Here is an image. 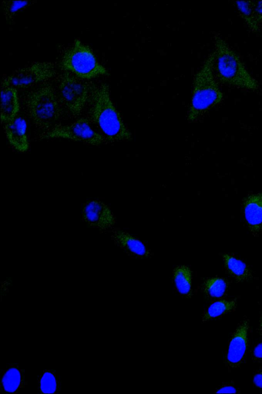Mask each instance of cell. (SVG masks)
<instances>
[{
    "label": "cell",
    "mask_w": 262,
    "mask_h": 394,
    "mask_svg": "<svg viewBox=\"0 0 262 394\" xmlns=\"http://www.w3.org/2000/svg\"><path fill=\"white\" fill-rule=\"evenodd\" d=\"M91 121L106 142L128 141L132 133L124 124L110 96L109 86L103 83L92 89L90 97Z\"/></svg>",
    "instance_id": "1"
},
{
    "label": "cell",
    "mask_w": 262,
    "mask_h": 394,
    "mask_svg": "<svg viewBox=\"0 0 262 394\" xmlns=\"http://www.w3.org/2000/svg\"><path fill=\"white\" fill-rule=\"evenodd\" d=\"M223 260L228 272L237 281L242 282L249 279L250 273L243 262L228 254L223 256Z\"/></svg>",
    "instance_id": "17"
},
{
    "label": "cell",
    "mask_w": 262,
    "mask_h": 394,
    "mask_svg": "<svg viewBox=\"0 0 262 394\" xmlns=\"http://www.w3.org/2000/svg\"><path fill=\"white\" fill-rule=\"evenodd\" d=\"M56 74L53 63L37 62L15 71L5 79L15 88H24L48 80Z\"/></svg>",
    "instance_id": "8"
},
{
    "label": "cell",
    "mask_w": 262,
    "mask_h": 394,
    "mask_svg": "<svg viewBox=\"0 0 262 394\" xmlns=\"http://www.w3.org/2000/svg\"><path fill=\"white\" fill-rule=\"evenodd\" d=\"M106 204L98 200H90L82 207V220L93 227H97L98 220Z\"/></svg>",
    "instance_id": "16"
},
{
    "label": "cell",
    "mask_w": 262,
    "mask_h": 394,
    "mask_svg": "<svg viewBox=\"0 0 262 394\" xmlns=\"http://www.w3.org/2000/svg\"><path fill=\"white\" fill-rule=\"evenodd\" d=\"M258 330L259 333L262 335V311L261 313L260 320H259Z\"/></svg>",
    "instance_id": "28"
},
{
    "label": "cell",
    "mask_w": 262,
    "mask_h": 394,
    "mask_svg": "<svg viewBox=\"0 0 262 394\" xmlns=\"http://www.w3.org/2000/svg\"><path fill=\"white\" fill-rule=\"evenodd\" d=\"M249 320L245 317L230 339L226 359L228 368H237L245 361L249 345Z\"/></svg>",
    "instance_id": "9"
},
{
    "label": "cell",
    "mask_w": 262,
    "mask_h": 394,
    "mask_svg": "<svg viewBox=\"0 0 262 394\" xmlns=\"http://www.w3.org/2000/svg\"><path fill=\"white\" fill-rule=\"evenodd\" d=\"M25 370L16 363L6 365L1 375L0 391L3 393L15 394L27 385Z\"/></svg>",
    "instance_id": "10"
},
{
    "label": "cell",
    "mask_w": 262,
    "mask_h": 394,
    "mask_svg": "<svg viewBox=\"0 0 262 394\" xmlns=\"http://www.w3.org/2000/svg\"><path fill=\"white\" fill-rule=\"evenodd\" d=\"M112 239L117 246L130 254L138 257L150 256V251L144 243L126 231L113 230Z\"/></svg>",
    "instance_id": "14"
},
{
    "label": "cell",
    "mask_w": 262,
    "mask_h": 394,
    "mask_svg": "<svg viewBox=\"0 0 262 394\" xmlns=\"http://www.w3.org/2000/svg\"><path fill=\"white\" fill-rule=\"evenodd\" d=\"M26 104L34 123L41 129L51 128L61 114L57 97L50 84H46L29 93Z\"/></svg>",
    "instance_id": "5"
},
{
    "label": "cell",
    "mask_w": 262,
    "mask_h": 394,
    "mask_svg": "<svg viewBox=\"0 0 262 394\" xmlns=\"http://www.w3.org/2000/svg\"><path fill=\"white\" fill-rule=\"evenodd\" d=\"M214 53H211L194 77L191 103L187 120L196 122L223 100L221 91L214 74Z\"/></svg>",
    "instance_id": "3"
},
{
    "label": "cell",
    "mask_w": 262,
    "mask_h": 394,
    "mask_svg": "<svg viewBox=\"0 0 262 394\" xmlns=\"http://www.w3.org/2000/svg\"><path fill=\"white\" fill-rule=\"evenodd\" d=\"M58 89L62 100L71 114L80 115L89 99L92 89L84 80L64 71L59 78Z\"/></svg>",
    "instance_id": "6"
},
{
    "label": "cell",
    "mask_w": 262,
    "mask_h": 394,
    "mask_svg": "<svg viewBox=\"0 0 262 394\" xmlns=\"http://www.w3.org/2000/svg\"><path fill=\"white\" fill-rule=\"evenodd\" d=\"M251 358L253 362L262 363V342L257 343L253 348Z\"/></svg>",
    "instance_id": "25"
},
{
    "label": "cell",
    "mask_w": 262,
    "mask_h": 394,
    "mask_svg": "<svg viewBox=\"0 0 262 394\" xmlns=\"http://www.w3.org/2000/svg\"><path fill=\"white\" fill-rule=\"evenodd\" d=\"M216 393H236V389L230 385H224L221 386Z\"/></svg>",
    "instance_id": "27"
},
{
    "label": "cell",
    "mask_w": 262,
    "mask_h": 394,
    "mask_svg": "<svg viewBox=\"0 0 262 394\" xmlns=\"http://www.w3.org/2000/svg\"><path fill=\"white\" fill-rule=\"evenodd\" d=\"M235 5L238 12L252 32H257L259 28L256 26L254 19L253 1H236Z\"/></svg>",
    "instance_id": "20"
},
{
    "label": "cell",
    "mask_w": 262,
    "mask_h": 394,
    "mask_svg": "<svg viewBox=\"0 0 262 394\" xmlns=\"http://www.w3.org/2000/svg\"><path fill=\"white\" fill-rule=\"evenodd\" d=\"M253 384L255 386L262 390V370H257L253 375Z\"/></svg>",
    "instance_id": "26"
},
{
    "label": "cell",
    "mask_w": 262,
    "mask_h": 394,
    "mask_svg": "<svg viewBox=\"0 0 262 394\" xmlns=\"http://www.w3.org/2000/svg\"><path fill=\"white\" fill-rule=\"evenodd\" d=\"M60 67L76 77L89 80L100 76L108 75L106 68L97 59L91 48L76 39L62 56Z\"/></svg>",
    "instance_id": "4"
},
{
    "label": "cell",
    "mask_w": 262,
    "mask_h": 394,
    "mask_svg": "<svg viewBox=\"0 0 262 394\" xmlns=\"http://www.w3.org/2000/svg\"><path fill=\"white\" fill-rule=\"evenodd\" d=\"M4 128L7 138L13 147L22 152L28 150L27 123L23 118L16 116L5 123Z\"/></svg>",
    "instance_id": "13"
},
{
    "label": "cell",
    "mask_w": 262,
    "mask_h": 394,
    "mask_svg": "<svg viewBox=\"0 0 262 394\" xmlns=\"http://www.w3.org/2000/svg\"><path fill=\"white\" fill-rule=\"evenodd\" d=\"M116 219L110 207L106 205L100 216L97 224V228L100 231H105L114 226Z\"/></svg>",
    "instance_id": "23"
},
{
    "label": "cell",
    "mask_w": 262,
    "mask_h": 394,
    "mask_svg": "<svg viewBox=\"0 0 262 394\" xmlns=\"http://www.w3.org/2000/svg\"><path fill=\"white\" fill-rule=\"evenodd\" d=\"M19 106L16 88L5 79L1 84V119L6 123L14 119L19 111Z\"/></svg>",
    "instance_id": "11"
},
{
    "label": "cell",
    "mask_w": 262,
    "mask_h": 394,
    "mask_svg": "<svg viewBox=\"0 0 262 394\" xmlns=\"http://www.w3.org/2000/svg\"><path fill=\"white\" fill-rule=\"evenodd\" d=\"M61 389L60 378L53 369L43 370L37 379V390L40 394H56Z\"/></svg>",
    "instance_id": "15"
},
{
    "label": "cell",
    "mask_w": 262,
    "mask_h": 394,
    "mask_svg": "<svg viewBox=\"0 0 262 394\" xmlns=\"http://www.w3.org/2000/svg\"><path fill=\"white\" fill-rule=\"evenodd\" d=\"M226 281L221 277H212L204 283L203 288L206 294L212 298H219L223 297L227 290Z\"/></svg>",
    "instance_id": "21"
},
{
    "label": "cell",
    "mask_w": 262,
    "mask_h": 394,
    "mask_svg": "<svg viewBox=\"0 0 262 394\" xmlns=\"http://www.w3.org/2000/svg\"><path fill=\"white\" fill-rule=\"evenodd\" d=\"M42 137L64 138L93 145L106 142L101 133L93 129L90 120L85 118H79L70 124L55 126L42 134Z\"/></svg>",
    "instance_id": "7"
},
{
    "label": "cell",
    "mask_w": 262,
    "mask_h": 394,
    "mask_svg": "<svg viewBox=\"0 0 262 394\" xmlns=\"http://www.w3.org/2000/svg\"><path fill=\"white\" fill-rule=\"evenodd\" d=\"M253 6L255 22L260 29L262 22V1H253Z\"/></svg>",
    "instance_id": "24"
},
{
    "label": "cell",
    "mask_w": 262,
    "mask_h": 394,
    "mask_svg": "<svg viewBox=\"0 0 262 394\" xmlns=\"http://www.w3.org/2000/svg\"><path fill=\"white\" fill-rule=\"evenodd\" d=\"M213 69L222 84L248 90H256L258 82L249 73L240 58L219 35L214 36Z\"/></svg>",
    "instance_id": "2"
},
{
    "label": "cell",
    "mask_w": 262,
    "mask_h": 394,
    "mask_svg": "<svg viewBox=\"0 0 262 394\" xmlns=\"http://www.w3.org/2000/svg\"><path fill=\"white\" fill-rule=\"evenodd\" d=\"M247 223L253 233L262 229V192L248 196L243 203Z\"/></svg>",
    "instance_id": "12"
},
{
    "label": "cell",
    "mask_w": 262,
    "mask_h": 394,
    "mask_svg": "<svg viewBox=\"0 0 262 394\" xmlns=\"http://www.w3.org/2000/svg\"><path fill=\"white\" fill-rule=\"evenodd\" d=\"M29 1H4L2 3L3 13L7 21H11L21 11L29 6Z\"/></svg>",
    "instance_id": "22"
},
{
    "label": "cell",
    "mask_w": 262,
    "mask_h": 394,
    "mask_svg": "<svg viewBox=\"0 0 262 394\" xmlns=\"http://www.w3.org/2000/svg\"><path fill=\"white\" fill-rule=\"evenodd\" d=\"M173 278L176 288L182 295H188L191 289V272L186 266L176 267L173 272Z\"/></svg>",
    "instance_id": "18"
},
{
    "label": "cell",
    "mask_w": 262,
    "mask_h": 394,
    "mask_svg": "<svg viewBox=\"0 0 262 394\" xmlns=\"http://www.w3.org/2000/svg\"><path fill=\"white\" fill-rule=\"evenodd\" d=\"M236 308L235 300H217L211 304L203 316V321H208L234 311Z\"/></svg>",
    "instance_id": "19"
}]
</instances>
